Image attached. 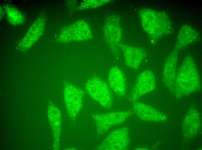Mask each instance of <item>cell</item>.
I'll use <instances>...</instances> for the list:
<instances>
[{
  "label": "cell",
  "mask_w": 202,
  "mask_h": 150,
  "mask_svg": "<svg viewBox=\"0 0 202 150\" xmlns=\"http://www.w3.org/2000/svg\"><path fill=\"white\" fill-rule=\"evenodd\" d=\"M195 63L192 57H186L177 72L175 84L177 95L189 94L200 87V80Z\"/></svg>",
  "instance_id": "6da1fadb"
},
{
  "label": "cell",
  "mask_w": 202,
  "mask_h": 150,
  "mask_svg": "<svg viewBox=\"0 0 202 150\" xmlns=\"http://www.w3.org/2000/svg\"><path fill=\"white\" fill-rule=\"evenodd\" d=\"M139 14L143 28L151 38L157 39L171 31V22L164 12L144 8L140 10Z\"/></svg>",
  "instance_id": "7a4b0ae2"
},
{
  "label": "cell",
  "mask_w": 202,
  "mask_h": 150,
  "mask_svg": "<svg viewBox=\"0 0 202 150\" xmlns=\"http://www.w3.org/2000/svg\"><path fill=\"white\" fill-rule=\"evenodd\" d=\"M85 88L89 95L102 106L107 108L111 107V92L108 85L102 78L97 76L91 77L86 82Z\"/></svg>",
  "instance_id": "3957f363"
},
{
  "label": "cell",
  "mask_w": 202,
  "mask_h": 150,
  "mask_svg": "<svg viewBox=\"0 0 202 150\" xmlns=\"http://www.w3.org/2000/svg\"><path fill=\"white\" fill-rule=\"evenodd\" d=\"M133 114L130 111H120L97 114L92 116L98 135L103 134L111 128L124 122Z\"/></svg>",
  "instance_id": "277c9868"
},
{
  "label": "cell",
  "mask_w": 202,
  "mask_h": 150,
  "mask_svg": "<svg viewBox=\"0 0 202 150\" xmlns=\"http://www.w3.org/2000/svg\"><path fill=\"white\" fill-rule=\"evenodd\" d=\"M84 93L82 89L71 83L65 84L64 101L68 116L72 121L76 120L82 109Z\"/></svg>",
  "instance_id": "5b68a950"
},
{
  "label": "cell",
  "mask_w": 202,
  "mask_h": 150,
  "mask_svg": "<svg viewBox=\"0 0 202 150\" xmlns=\"http://www.w3.org/2000/svg\"><path fill=\"white\" fill-rule=\"evenodd\" d=\"M130 142L129 130L127 127L116 129L106 137L96 149L100 150H125Z\"/></svg>",
  "instance_id": "8992f818"
},
{
  "label": "cell",
  "mask_w": 202,
  "mask_h": 150,
  "mask_svg": "<svg viewBox=\"0 0 202 150\" xmlns=\"http://www.w3.org/2000/svg\"><path fill=\"white\" fill-rule=\"evenodd\" d=\"M156 86V79L149 70L141 72L137 77L130 93V100L133 103L141 96L153 91Z\"/></svg>",
  "instance_id": "52a82bcc"
},
{
  "label": "cell",
  "mask_w": 202,
  "mask_h": 150,
  "mask_svg": "<svg viewBox=\"0 0 202 150\" xmlns=\"http://www.w3.org/2000/svg\"><path fill=\"white\" fill-rule=\"evenodd\" d=\"M45 15L42 13L38 16L17 45V49L25 52L30 48L42 35L46 23Z\"/></svg>",
  "instance_id": "ba28073f"
},
{
  "label": "cell",
  "mask_w": 202,
  "mask_h": 150,
  "mask_svg": "<svg viewBox=\"0 0 202 150\" xmlns=\"http://www.w3.org/2000/svg\"><path fill=\"white\" fill-rule=\"evenodd\" d=\"M107 22L104 28L107 41L113 53L117 55L122 34L120 19L117 16L113 15Z\"/></svg>",
  "instance_id": "9c48e42d"
},
{
  "label": "cell",
  "mask_w": 202,
  "mask_h": 150,
  "mask_svg": "<svg viewBox=\"0 0 202 150\" xmlns=\"http://www.w3.org/2000/svg\"><path fill=\"white\" fill-rule=\"evenodd\" d=\"M178 51L174 48L166 59L163 71L162 80L171 90L175 89V81L177 73Z\"/></svg>",
  "instance_id": "30bf717a"
},
{
  "label": "cell",
  "mask_w": 202,
  "mask_h": 150,
  "mask_svg": "<svg viewBox=\"0 0 202 150\" xmlns=\"http://www.w3.org/2000/svg\"><path fill=\"white\" fill-rule=\"evenodd\" d=\"M120 48L123 52L127 66L133 69L138 68L146 56L145 50L140 47L121 44Z\"/></svg>",
  "instance_id": "8fae6325"
},
{
  "label": "cell",
  "mask_w": 202,
  "mask_h": 150,
  "mask_svg": "<svg viewBox=\"0 0 202 150\" xmlns=\"http://www.w3.org/2000/svg\"><path fill=\"white\" fill-rule=\"evenodd\" d=\"M108 81L110 87L118 95L123 97L126 92L125 79L121 70L116 66L112 67L109 73Z\"/></svg>",
  "instance_id": "7c38bea8"
},
{
  "label": "cell",
  "mask_w": 202,
  "mask_h": 150,
  "mask_svg": "<svg viewBox=\"0 0 202 150\" xmlns=\"http://www.w3.org/2000/svg\"><path fill=\"white\" fill-rule=\"evenodd\" d=\"M199 38L198 32L191 26H183L177 35L175 49L179 51L190 44L197 41Z\"/></svg>",
  "instance_id": "4fadbf2b"
},
{
  "label": "cell",
  "mask_w": 202,
  "mask_h": 150,
  "mask_svg": "<svg viewBox=\"0 0 202 150\" xmlns=\"http://www.w3.org/2000/svg\"><path fill=\"white\" fill-rule=\"evenodd\" d=\"M133 109L136 115L143 120L157 121L160 120V114L152 107L142 102L133 103Z\"/></svg>",
  "instance_id": "5bb4252c"
},
{
  "label": "cell",
  "mask_w": 202,
  "mask_h": 150,
  "mask_svg": "<svg viewBox=\"0 0 202 150\" xmlns=\"http://www.w3.org/2000/svg\"><path fill=\"white\" fill-rule=\"evenodd\" d=\"M49 121L52 129L54 137V148L59 147L61 128V116L60 111L53 105L49 106L48 111Z\"/></svg>",
  "instance_id": "9a60e30c"
},
{
  "label": "cell",
  "mask_w": 202,
  "mask_h": 150,
  "mask_svg": "<svg viewBox=\"0 0 202 150\" xmlns=\"http://www.w3.org/2000/svg\"><path fill=\"white\" fill-rule=\"evenodd\" d=\"M4 9L8 21L10 24L15 25H19L24 22V16L15 7L7 4L4 5Z\"/></svg>",
  "instance_id": "2e32d148"
},
{
  "label": "cell",
  "mask_w": 202,
  "mask_h": 150,
  "mask_svg": "<svg viewBox=\"0 0 202 150\" xmlns=\"http://www.w3.org/2000/svg\"><path fill=\"white\" fill-rule=\"evenodd\" d=\"M4 9H3L1 7H0V18L1 19L3 17L4 15Z\"/></svg>",
  "instance_id": "e0dca14e"
}]
</instances>
